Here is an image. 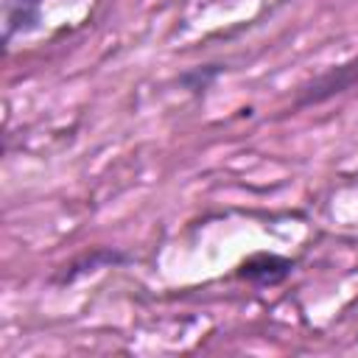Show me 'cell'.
I'll list each match as a JSON object with an SVG mask.
<instances>
[{
    "label": "cell",
    "instance_id": "6da1fadb",
    "mask_svg": "<svg viewBox=\"0 0 358 358\" xmlns=\"http://www.w3.org/2000/svg\"><path fill=\"white\" fill-rule=\"evenodd\" d=\"M355 84H358V53H355L352 59H347V62L330 67L327 73L316 76L310 84H305V87L299 90L294 106L302 109V106L322 103V101H327V98H336V95L347 92V90L355 87Z\"/></svg>",
    "mask_w": 358,
    "mask_h": 358
},
{
    "label": "cell",
    "instance_id": "7a4b0ae2",
    "mask_svg": "<svg viewBox=\"0 0 358 358\" xmlns=\"http://www.w3.org/2000/svg\"><path fill=\"white\" fill-rule=\"evenodd\" d=\"M294 271V260L291 257H280V255H268V252H257L249 255L241 266H238V277L257 285V288H268L282 282L288 274Z\"/></svg>",
    "mask_w": 358,
    "mask_h": 358
},
{
    "label": "cell",
    "instance_id": "3957f363",
    "mask_svg": "<svg viewBox=\"0 0 358 358\" xmlns=\"http://www.w3.org/2000/svg\"><path fill=\"white\" fill-rule=\"evenodd\" d=\"M42 0H6V42L39 25Z\"/></svg>",
    "mask_w": 358,
    "mask_h": 358
},
{
    "label": "cell",
    "instance_id": "277c9868",
    "mask_svg": "<svg viewBox=\"0 0 358 358\" xmlns=\"http://www.w3.org/2000/svg\"><path fill=\"white\" fill-rule=\"evenodd\" d=\"M224 73V67L221 64H199V67H190V70H185L182 76H179V84L187 90V92H193V95H199V92H204L207 87H213V81L218 78Z\"/></svg>",
    "mask_w": 358,
    "mask_h": 358
}]
</instances>
